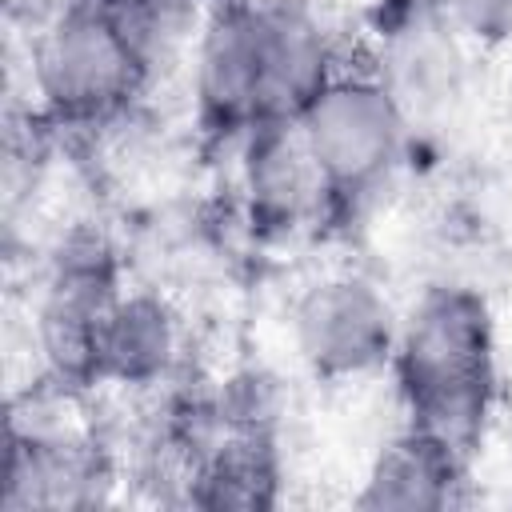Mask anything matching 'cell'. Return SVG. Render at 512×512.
<instances>
[{
	"label": "cell",
	"instance_id": "8",
	"mask_svg": "<svg viewBox=\"0 0 512 512\" xmlns=\"http://www.w3.org/2000/svg\"><path fill=\"white\" fill-rule=\"evenodd\" d=\"M96 480V460L84 444L52 436V432H20L12 424L8 440V488L4 508H48V504H80L84 488Z\"/></svg>",
	"mask_w": 512,
	"mask_h": 512
},
{
	"label": "cell",
	"instance_id": "3",
	"mask_svg": "<svg viewBox=\"0 0 512 512\" xmlns=\"http://www.w3.org/2000/svg\"><path fill=\"white\" fill-rule=\"evenodd\" d=\"M312 160L324 216H356L400 168L408 148V104L384 68H348L320 88L296 120Z\"/></svg>",
	"mask_w": 512,
	"mask_h": 512
},
{
	"label": "cell",
	"instance_id": "9",
	"mask_svg": "<svg viewBox=\"0 0 512 512\" xmlns=\"http://www.w3.org/2000/svg\"><path fill=\"white\" fill-rule=\"evenodd\" d=\"M208 508H260L276 500V456L256 428L224 436L196 468L192 492Z\"/></svg>",
	"mask_w": 512,
	"mask_h": 512
},
{
	"label": "cell",
	"instance_id": "7",
	"mask_svg": "<svg viewBox=\"0 0 512 512\" xmlns=\"http://www.w3.org/2000/svg\"><path fill=\"white\" fill-rule=\"evenodd\" d=\"M176 348H180V332L168 304L148 292H132V296L120 292V300L104 312V320L92 332L84 380L124 384V388L152 384L172 368Z\"/></svg>",
	"mask_w": 512,
	"mask_h": 512
},
{
	"label": "cell",
	"instance_id": "6",
	"mask_svg": "<svg viewBox=\"0 0 512 512\" xmlns=\"http://www.w3.org/2000/svg\"><path fill=\"white\" fill-rule=\"evenodd\" d=\"M472 456L456 444L404 424L372 460L356 504L360 508H448L464 500Z\"/></svg>",
	"mask_w": 512,
	"mask_h": 512
},
{
	"label": "cell",
	"instance_id": "4",
	"mask_svg": "<svg viewBox=\"0 0 512 512\" xmlns=\"http://www.w3.org/2000/svg\"><path fill=\"white\" fill-rule=\"evenodd\" d=\"M400 316L392 300L356 272H336L292 304V344L316 380L344 384L388 368Z\"/></svg>",
	"mask_w": 512,
	"mask_h": 512
},
{
	"label": "cell",
	"instance_id": "5",
	"mask_svg": "<svg viewBox=\"0 0 512 512\" xmlns=\"http://www.w3.org/2000/svg\"><path fill=\"white\" fill-rule=\"evenodd\" d=\"M196 124L208 144H244L268 124L264 112V8L216 0L196 44Z\"/></svg>",
	"mask_w": 512,
	"mask_h": 512
},
{
	"label": "cell",
	"instance_id": "10",
	"mask_svg": "<svg viewBox=\"0 0 512 512\" xmlns=\"http://www.w3.org/2000/svg\"><path fill=\"white\" fill-rule=\"evenodd\" d=\"M448 32L468 36L476 44H508L512 40V0H436Z\"/></svg>",
	"mask_w": 512,
	"mask_h": 512
},
{
	"label": "cell",
	"instance_id": "2",
	"mask_svg": "<svg viewBox=\"0 0 512 512\" xmlns=\"http://www.w3.org/2000/svg\"><path fill=\"white\" fill-rule=\"evenodd\" d=\"M160 32L104 0H64L32 52V84L56 128H104L148 88Z\"/></svg>",
	"mask_w": 512,
	"mask_h": 512
},
{
	"label": "cell",
	"instance_id": "1",
	"mask_svg": "<svg viewBox=\"0 0 512 512\" xmlns=\"http://www.w3.org/2000/svg\"><path fill=\"white\" fill-rule=\"evenodd\" d=\"M404 424L476 456L496 400V324L464 284H432L400 316L388 360Z\"/></svg>",
	"mask_w": 512,
	"mask_h": 512
}]
</instances>
